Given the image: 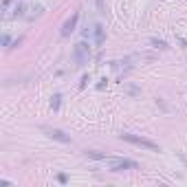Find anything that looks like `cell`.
I'll return each instance as SVG.
<instances>
[{
  "mask_svg": "<svg viewBox=\"0 0 187 187\" xmlns=\"http://www.w3.org/2000/svg\"><path fill=\"white\" fill-rule=\"evenodd\" d=\"M88 60H90V46L82 40V42H77L75 46H73V62H75V66H86L88 64Z\"/></svg>",
  "mask_w": 187,
  "mask_h": 187,
  "instance_id": "1",
  "label": "cell"
},
{
  "mask_svg": "<svg viewBox=\"0 0 187 187\" xmlns=\"http://www.w3.org/2000/svg\"><path fill=\"white\" fill-rule=\"evenodd\" d=\"M119 136L123 139V141L132 143V145H139V148H145V150L158 152V143L150 141V139H145V136H139V134H128V132H123V134H119Z\"/></svg>",
  "mask_w": 187,
  "mask_h": 187,
  "instance_id": "2",
  "label": "cell"
},
{
  "mask_svg": "<svg viewBox=\"0 0 187 187\" xmlns=\"http://www.w3.org/2000/svg\"><path fill=\"white\" fill-rule=\"evenodd\" d=\"M104 163L112 170V172H119V170H134L136 163L132 158H114V156H106Z\"/></svg>",
  "mask_w": 187,
  "mask_h": 187,
  "instance_id": "3",
  "label": "cell"
},
{
  "mask_svg": "<svg viewBox=\"0 0 187 187\" xmlns=\"http://www.w3.org/2000/svg\"><path fill=\"white\" fill-rule=\"evenodd\" d=\"M44 132H46V136L55 139V141H60V143H68L71 141V136H68L64 130H60V128H44Z\"/></svg>",
  "mask_w": 187,
  "mask_h": 187,
  "instance_id": "4",
  "label": "cell"
},
{
  "mask_svg": "<svg viewBox=\"0 0 187 187\" xmlns=\"http://www.w3.org/2000/svg\"><path fill=\"white\" fill-rule=\"evenodd\" d=\"M77 20H79V13H73L71 18H68V20L64 22V27H62V38H68V35H71V33L75 31Z\"/></svg>",
  "mask_w": 187,
  "mask_h": 187,
  "instance_id": "5",
  "label": "cell"
},
{
  "mask_svg": "<svg viewBox=\"0 0 187 187\" xmlns=\"http://www.w3.org/2000/svg\"><path fill=\"white\" fill-rule=\"evenodd\" d=\"M104 40H106L104 27H101V24H97V27H95V44H97V46H101V44H104Z\"/></svg>",
  "mask_w": 187,
  "mask_h": 187,
  "instance_id": "6",
  "label": "cell"
},
{
  "mask_svg": "<svg viewBox=\"0 0 187 187\" xmlns=\"http://www.w3.org/2000/svg\"><path fill=\"white\" fill-rule=\"evenodd\" d=\"M123 88H126V92H128V95H132V97H136V95H141V90H139V88H136L134 84H126Z\"/></svg>",
  "mask_w": 187,
  "mask_h": 187,
  "instance_id": "7",
  "label": "cell"
},
{
  "mask_svg": "<svg viewBox=\"0 0 187 187\" xmlns=\"http://www.w3.org/2000/svg\"><path fill=\"white\" fill-rule=\"evenodd\" d=\"M86 156H88V158H97V161H104V158H106V154L95 152V150H88V152H86Z\"/></svg>",
  "mask_w": 187,
  "mask_h": 187,
  "instance_id": "8",
  "label": "cell"
},
{
  "mask_svg": "<svg viewBox=\"0 0 187 187\" xmlns=\"http://www.w3.org/2000/svg\"><path fill=\"white\" fill-rule=\"evenodd\" d=\"M150 42L156 46V49H167V42H163V40H158V38H152Z\"/></svg>",
  "mask_w": 187,
  "mask_h": 187,
  "instance_id": "9",
  "label": "cell"
},
{
  "mask_svg": "<svg viewBox=\"0 0 187 187\" xmlns=\"http://www.w3.org/2000/svg\"><path fill=\"white\" fill-rule=\"evenodd\" d=\"M60 104H62V95H55L53 101H51V108L53 110H60Z\"/></svg>",
  "mask_w": 187,
  "mask_h": 187,
  "instance_id": "10",
  "label": "cell"
},
{
  "mask_svg": "<svg viewBox=\"0 0 187 187\" xmlns=\"http://www.w3.org/2000/svg\"><path fill=\"white\" fill-rule=\"evenodd\" d=\"M88 82H90V77H88V75H84V77H82V84H79V86H82V88H84V86H86V84H88Z\"/></svg>",
  "mask_w": 187,
  "mask_h": 187,
  "instance_id": "11",
  "label": "cell"
},
{
  "mask_svg": "<svg viewBox=\"0 0 187 187\" xmlns=\"http://www.w3.org/2000/svg\"><path fill=\"white\" fill-rule=\"evenodd\" d=\"M9 42H11L9 35H2V46H9Z\"/></svg>",
  "mask_w": 187,
  "mask_h": 187,
  "instance_id": "12",
  "label": "cell"
},
{
  "mask_svg": "<svg viewBox=\"0 0 187 187\" xmlns=\"http://www.w3.org/2000/svg\"><path fill=\"white\" fill-rule=\"evenodd\" d=\"M57 180H60V183H66L68 178H66V174H60V176H57Z\"/></svg>",
  "mask_w": 187,
  "mask_h": 187,
  "instance_id": "13",
  "label": "cell"
}]
</instances>
